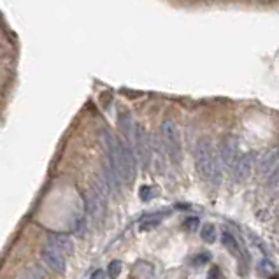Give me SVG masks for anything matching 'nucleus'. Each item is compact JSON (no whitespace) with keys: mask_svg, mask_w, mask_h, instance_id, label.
Instances as JSON below:
<instances>
[{"mask_svg":"<svg viewBox=\"0 0 279 279\" xmlns=\"http://www.w3.org/2000/svg\"><path fill=\"white\" fill-rule=\"evenodd\" d=\"M139 197H141V200L148 202V200H151V199L154 197V188H153V186H142V188H141V193H139Z\"/></svg>","mask_w":279,"mask_h":279,"instance_id":"2eb2a0df","label":"nucleus"},{"mask_svg":"<svg viewBox=\"0 0 279 279\" xmlns=\"http://www.w3.org/2000/svg\"><path fill=\"white\" fill-rule=\"evenodd\" d=\"M132 150H135V156H137L139 163L142 165V169H150L151 162H153V156H151V146H150V137H148L146 130L142 127L137 125L135 130V137H133V144Z\"/></svg>","mask_w":279,"mask_h":279,"instance_id":"7ed1b4c3","label":"nucleus"},{"mask_svg":"<svg viewBox=\"0 0 279 279\" xmlns=\"http://www.w3.org/2000/svg\"><path fill=\"white\" fill-rule=\"evenodd\" d=\"M118 125H120V130H121V133H123L125 142L132 148L133 137H135V130H137V123L133 121L132 114H128V113L121 114V116L118 118Z\"/></svg>","mask_w":279,"mask_h":279,"instance_id":"0eeeda50","label":"nucleus"},{"mask_svg":"<svg viewBox=\"0 0 279 279\" xmlns=\"http://www.w3.org/2000/svg\"><path fill=\"white\" fill-rule=\"evenodd\" d=\"M207 279H220V271H218L216 267H213L207 274Z\"/></svg>","mask_w":279,"mask_h":279,"instance_id":"a211bd4d","label":"nucleus"},{"mask_svg":"<svg viewBox=\"0 0 279 279\" xmlns=\"http://www.w3.org/2000/svg\"><path fill=\"white\" fill-rule=\"evenodd\" d=\"M276 171H278V151L272 150L271 153L265 154V158L260 163V172H262V176L265 179H269Z\"/></svg>","mask_w":279,"mask_h":279,"instance_id":"9b49d317","label":"nucleus"},{"mask_svg":"<svg viewBox=\"0 0 279 279\" xmlns=\"http://www.w3.org/2000/svg\"><path fill=\"white\" fill-rule=\"evenodd\" d=\"M160 141L165 150V154L171 158L176 167H179L183 162V144H181L179 130L172 120H165L160 127Z\"/></svg>","mask_w":279,"mask_h":279,"instance_id":"f03ea898","label":"nucleus"},{"mask_svg":"<svg viewBox=\"0 0 279 279\" xmlns=\"http://www.w3.org/2000/svg\"><path fill=\"white\" fill-rule=\"evenodd\" d=\"M218 158L221 162V167H227L228 171H232L239 158V141L235 135H227L221 141V146L218 150Z\"/></svg>","mask_w":279,"mask_h":279,"instance_id":"20e7f679","label":"nucleus"},{"mask_svg":"<svg viewBox=\"0 0 279 279\" xmlns=\"http://www.w3.org/2000/svg\"><path fill=\"white\" fill-rule=\"evenodd\" d=\"M253 165H254V154L253 153H244L239 154L237 162L233 165L232 174L235 178L237 183H244L251 178V172H253Z\"/></svg>","mask_w":279,"mask_h":279,"instance_id":"423d86ee","label":"nucleus"},{"mask_svg":"<svg viewBox=\"0 0 279 279\" xmlns=\"http://www.w3.org/2000/svg\"><path fill=\"white\" fill-rule=\"evenodd\" d=\"M195 167L200 178L211 186H220L223 179V167L218 158V150L213 146L211 139L202 137L195 148Z\"/></svg>","mask_w":279,"mask_h":279,"instance_id":"f257e3e1","label":"nucleus"},{"mask_svg":"<svg viewBox=\"0 0 279 279\" xmlns=\"http://www.w3.org/2000/svg\"><path fill=\"white\" fill-rule=\"evenodd\" d=\"M121 269H123V265H121L120 260H114V262L109 263V267H107V274H105V276H107L109 279H116V278H120Z\"/></svg>","mask_w":279,"mask_h":279,"instance_id":"ddd939ff","label":"nucleus"},{"mask_svg":"<svg viewBox=\"0 0 279 279\" xmlns=\"http://www.w3.org/2000/svg\"><path fill=\"white\" fill-rule=\"evenodd\" d=\"M183 228L188 230V232H195L199 228V218H188L183 223Z\"/></svg>","mask_w":279,"mask_h":279,"instance_id":"dca6fc26","label":"nucleus"},{"mask_svg":"<svg viewBox=\"0 0 279 279\" xmlns=\"http://www.w3.org/2000/svg\"><path fill=\"white\" fill-rule=\"evenodd\" d=\"M150 146H151V156H154V162H156L158 171L163 172L165 171L167 154L162 146V141H160V135H153V137L150 139Z\"/></svg>","mask_w":279,"mask_h":279,"instance_id":"1a4fd4ad","label":"nucleus"},{"mask_svg":"<svg viewBox=\"0 0 279 279\" xmlns=\"http://www.w3.org/2000/svg\"><path fill=\"white\" fill-rule=\"evenodd\" d=\"M50 244L54 248V250H58L63 256H71L74 253V242L69 235L65 233H50Z\"/></svg>","mask_w":279,"mask_h":279,"instance_id":"6e6552de","label":"nucleus"},{"mask_svg":"<svg viewBox=\"0 0 279 279\" xmlns=\"http://www.w3.org/2000/svg\"><path fill=\"white\" fill-rule=\"evenodd\" d=\"M160 223H162V220H160V218H151V220H144V221H142L139 228H141L142 232H148V230L156 228V227H158Z\"/></svg>","mask_w":279,"mask_h":279,"instance_id":"4468645a","label":"nucleus"},{"mask_svg":"<svg viewBox=\"0 0 279 279\" xmlns=\"http://www.w3.org/2000/svg\"><path fill=\"white\" fill-rule=\"evenodd\" d=\"M200 237H202L204 242H207V244H213V242L216 241V228H214V225L207 223V225L202 227V230H200Z\"/></svg>","mask_w":279,"mask_h":279,"instance_id":"f8f14e48","label":"nucleus"},{"mask_svg":"<svg viewBox=\"0 0 279 279\" xmlns=\"http://www.w3.org/2000/svg\"><path fill=\"white\" fill-rule=\"evenodd\" d=\"M205 262H209L207 253H202L200 256H195V258H193V263H195V265H204Z\"/></svg>","mask_w":279,"mask_h":279,"instance_id":"f3484780","label":"nucleus"},{"mask_svg":"<svg viewBox=\"0 0 279 279\" xmlns=\"http://www.w3.org/2000/svg\"><path fill=\"white\" fill-rule=\"evenodd\" d=\"M107 276H105V272L104 271H95L93 272V276L90 279H105Z\"/></svg>","mask_w":279,"mask_h":279,"instance_id":"6ab92c4d","label":"nucleus"},{"mask_svg":"<svg viewBox=\"0 0 279 279\" xmlns=\"http://www.w3.org/2000/svg\"><path fill=\"white\" fill-rule=\"evenodd\" d=\"M221 241H223V246H225L227 250L233 254V256H237V258H242V260H248L246 251L239 248L237 239L233 237L232 232H228V230H223V233H221Z\"/></svg>","mask_w":279,"mask_h":279,"instance_id":"9d476101","label":"nucleus"},{"mask_svg":"<svg viewBox=\"0 0 279 279\" xmlns=\"http://www.w3.org/2000/svg\"><path fill=\"white\" fill-rule=\"evenodd\" d=\"M41 258H42V262L46 263V265L50 267L53 272H56V274H65V271H67L65 256H63V254L60 253L58 250H54L51 244L42 246Z\"/></svg>","mask_w":279,"mask_h":279,"instance_id":"39448f33","label":"nucleus"}]
</instances>
